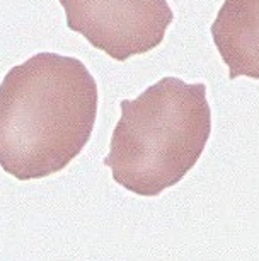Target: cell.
<instances>
[{
	"instance_id": "1",
	"label": "cell",
	"mask_w": 259,
	"mask_h": 261,
	"mask_svg": "<svg viewBox=\"0 0 259 261\" xmlns=\"http://www.w3.org/2000/svg\"><path fill=\"white\" fill-rule=\"evenodd\" d=\"M97 86L79 58L38 53L0 84V167L16 179L65 169L94 130Z\"/></svg>"
},
{
	"instance_id": "2",
	"label": "cell",
	"mask_w": 259,
	"mask_h": 261,
	"mask_svg": "<svg viewBox=\"0 0 259 261\" xmlns=\"http://www.w3.org/2000/svg\"><path fill=\"white\" fill-rule=\"evenodd\" d=\"M120 108L109 154L102 161L113 179L140 196H157L176 186L202 157L212 134L205 84L164 77Z\"/></svg>"
},
{
	"instance_id": "3",
	"label": "cell",
	"mask_w": 259,
	"mask_h": 261,
	"mask_svg": "<svg viewBox=\"0 0 259 261\" xmlns=\"http://www.w3.org/2000/svg\"><path fill=\"white\" fill-rule=\"evenodd\" d=\"M67 26L118 62L162 43L174 14L167 0H60Z\"/></svg>"
},
{
	"instance_id": "4",
	"label": "cell",
	"mask_w": 259,
	"mask_h": 261,
	"mask_svg": "<svg viewBox=\"0 0 259 261\" xmlns=\"http://www.w3.org/2000/svg\"><path fill=\"white\" fill-rule=\"evenodd\" d=\"M212 38L228 67V79L259 81V0H223Z\"/></svg>"
}]
</instances>
